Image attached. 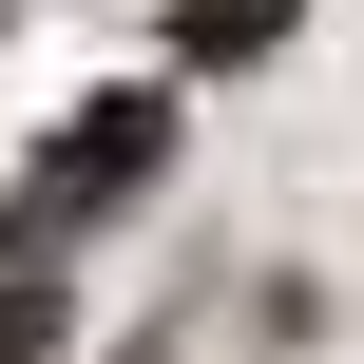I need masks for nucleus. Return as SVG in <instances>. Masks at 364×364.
<instances>
[{
	"instance_id": "nucleus-2",
	"label": "nucleus",
	"mask_w": 364,
	"mask_h": 364,
	"mask_svg": "<svg viewBox=\"0 0 364 364\" xmlns=\"http://www.w3.org/2000/svg\"><path fill=\"white\" fill-rule=\"evenodd\" d=\"M307 0H173V58H269Z\"/></svg>"
},
{
	"instance_id": "nucleus-1",
	"label": "nucleus",
	"mask_w": 364,
	"mask_h": 364,
	"mask_svg": "<svg viewBox=\"0 0 364 364\" xmlns=\"http://www.w3.org/2000/svg\"><path fill=\"white\" fill-rule=\"evenodd\" d=\"M154 154H173V115H154V96H96V115L58 134V173H38V230H58V211H96V192H134Z\"/></svg>"
}]
</instances>
